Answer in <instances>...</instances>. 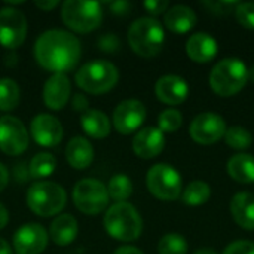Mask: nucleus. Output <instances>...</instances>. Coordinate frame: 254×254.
I'll list each match as a JSON object with an SVG mask.
<instances>
[{
  "label": "nucleus",
  "instance_id": "9d476101",
  "mask_svg": "<svg viewBox=\"0 0 254 254\" xmlns=\"http://www.w3.org/2000/svg\"><path fill=\"white\" fill-rule=\"evenodd\" d=\"M27 36V18L25 15L12 7L6 6L0 9V45L7 49L19 48Z\"/></svg>",
  "mask_w": 254,
  "mask_h": 254
},
{
  "label": "nucleus",
  "instance_id": "423d86ee",
  "mask_svg": "<svg viewBox=\"0 0 254 254\" xmlns=\"http://www.w3.org/2000/svg\"><path fill=\"white\" fill-rule=\"evenodd\" d=\"M65 202L67 193L64 188L54 182H36L27 190V205L40 217L58 214L65 207Z\"/></svg>",
  "mask_w": 254,
  "mask_h": 254
},
{
  "label": "nucleus",
  "instance_id": "f257e3e1",
  "mask_svg": "<svg viewBox=\"0 0 254 254\" xmlns=\"http://www.w3.org/2000/svg\"><path fill=\"white\" fill-rule=\"evenodd\" d=\"M82 55L79 39L64 30L43 31L34 43L36 61L54 74L73 70Z\"/></svg>",
  "mask_w": 254,
  "mask_h": 254
},
{
  "label": "nucleus",
  "instance_id": "a19ab883",
  "mask_svg": "<svg viewBox=\"0 0 254 254\" xmlns=\"http://www.w3.org/2000/svg\"><path fill=\"white\" fill-rule=\"evenodd\" d=\"M9 222V213L3 204H0V229H3Z\"/></svg>",
  "mask_w": 254,
  "mask_h": 254
},
{
  "label": "nucleus",
  "instance_id": "cd10ccee",
  "mask_svg": "<svg viewBox=\"0 0 254 254\" xmlns=\"http://www.w3.org/2000/svg\"><path fill=\"white\" fill-rule=\"evenodd\" d=\"M55 167H57L55 158L51 153L42 152V153H37L31 159L28 170L33 179H45V177H49L55 171Z\"/></svg>",
  "mask_w": 254,
  "mask_h": 254
},
{
  "label": "nucleus",
  "instance_id": "f704fd0d",
  "mask_svg": "<svg viewBox=\"0 0 254 254\" xmlns=\"http://www.w3.org/2000/svg\"><path fill=\"white\" fill-rule=\"evenodd\" d=\"M144 7L152 15H161V13L167 12L168 1L167 0H147V1H144Z\"/></svg>",
  "mask_w": 254,
  "mask_h": 254
},
{
  "label": "nucleus",
  "instance_id": "393cba45",
  "mask_svg": "<svg viewBox=\"0 0 254 254\" xmlns=\"http://www.w3.org/2000/svg\"><path fill=\"white\" fill-rule=\"evenodd\" d=\"M228 174L238 183H254V156L249 153H237L228 161Z\"/></svg>",
  "mask_w": 254,
  "mask_h": 254
},
{
  "label": "nucleus",
  "instance_id": "4c0bfd02",
  "mask_svg": "<svg viewBox=\"0 0 254 254\" xmlns=\"http://www.w3.org/2000/svg\"><path fill=\"white\" fill-rule=\"evenodd\" d=\"M34 6L42 10H52L54 7L58 6V1L57 0H34Z\"/></svg>",
  "mask_w": 254,
  "mask_h": 254
},
{
  "label": "nucleus",
  "instance_id": "7ed1b4c3",
  "mask_svg": "<svg viewBox=\"0 0 254 254\" xmlns=\"http://www.w3.org/2000/svg\"><path fill=\"white\" fill-rule=\"evenodd\" d=\"M128 42L131 49L140 57H156L162 51L165 42L164 27L155 18H138L128 30Z\"/></svg>",
  "mask_w": 254,
  "mask_h": 254
},
{
  "label": "nucleus",
  "instance_id": "2eb2a0df",
  "mask_svg": "<svg viewBox=\"0 0 254 254\" xmlns=\"http://www.w3.org/2000/svg\"><path fill=\"white\" fill-rule=\"evenodd\" d=\"M31 135L34 141L43 147H55L63 138L61 122L48 113H40L31 121Z\"/></svg>",
  "mask_w": 254,
  "mask_h": 254
},
{
  "label": "nucleus",
  "instance_id": "ddd939ff",
  "mask_svg": "<svg viewBox=\"0 0 254 254\" xmlns=\"http://www.w3.org/2000/svg\"><path fill=\"white\" fill-rule=\"evenodd\" d=\"M146 119V107L138 100H124L113 112V125L118 132L128 135L137 131Z\"/></svg>",
  "mask_w": 254,
  "mask_h": 254
},
{
  "label": "nucleus",
  "instance_id": "aec40b11",
  "mask_svg": "<svg viewBox=\"0 0 254 254\" xmlns=\"http://www.w3.org/2000/svg\"><path fill=\"white\" fill-rule=\"evenodd\" d=\"M196 21H198V16L193 12V9L185 4L173 6L171 9L165 12V16H164L165 27L177 34L190 31L195 27Z\"/></svg>",
  "mask_w": 254,
  "mask_h": 254
},
{
  "label": "nucleus",
  "instance_id": "f03ea898",
  "mask_svg": "<svg viewBox=\"0 0 254 254\" xmlns=\"http://www.w3.org/2000/svg\"><path fill=\"white\" fill-rule=\"evenodd\" d=\"M103 223L112 238L124 243L138 240L143 232V220L135 207L128 202H116L109 207Z\"/></svg>",
  "mask_w": 254,
  "mask_h": 254
},
{
  "label": "nucleus",
  "instance_id": "6ab92c4d",
  "mask_svg": "<svg viewBox=\"0 0 254 254\" xmlns=\"http://www.w3.org/2000/svg\"><path fill=\"white\" fill-rule=\"evenodd\" d=\"M186 52L195 63H208L217 55V42L211 34L199 31L188 39Z\"/></svg>",
  "mask_w": 254,
  "mask_h": 254
},
{
  "label": "nucleus",
  "instance_id": "a878e982",
  "mask_svg": "<svg viewBox=\"0 0 254 254\" xmlns=\"http://www.w3.org/2000/svg\"><path fill=\"white\" fill-rule=\"evenodd\" d=\"M210 196H211L210 185L202 180H195L185 188L182 193V201L186 205L199 207V205H204L210 199Z\"/></svg>",
  "mask_w": 254,
  "mask_h": 254
},
{
  "label": "nucleus",
  "instance_id": "4468645a",
  "mask_svg": "<svg viewBox=\"0 0 254 254\" xmlns=\"http://www.w3.org/2000/svg\"><path fill=\"white\" fill-rule=\"evenodd\" d=\"M48 246V232L39 223L21 226L13 237V250L16 254H40Z\"/></svg>",
  "mask_w": 254,
  "mask_h": 254
},
{
  "label": "nucleus",
  "instance_id": "7c9ffc66",
  "mask_svg": "<svg viewBox=\"0 0 254 254\" xmlns=\"http://www.w3.org/2000/svg\"><path fill=\"white\" fill-rule=\"evenodd\" d=\"M159 254H186L188 241L180 234H167L161 238L158 244Z\"/></svg>",
  "mask_w": 254,
  "mask_h": 254
},
{
  "label": "nucleus",
  "instance_id": "37998d69",
  "mask_svg": "<svg viewBox=\"0 0 254 254\" xmlns=\"http://www.w3.org/2000/svg\"><path fill=\"white\" fill-rule=\"evenodd\" d=\"M0 254H12L10 244L6 240H3V238H0Z\"/></svg>",
  "mask_w": 254,
  "mask_h": 254
},
{
  "label": "nucleus",
  "instance_id": "f8f14e48",
  "mask_svg": "<svg viewBox=\"0 0 254 254\" xmlns=\"http://www.w3.org/2000/svg\"><path fill=\"white\" fill-rule=\"evenodd\" d=\"M226 129L228 128L225 119L220 115L211 112L198 115L189 127V132L193 141L204 146L217 143L222 137H225Z\"/></svg>",
  "mask_w": 254,
  "mask_h": 254
},
{
  "label": "nucleus",
  "instance_id": "58836bf2",
  "mask_svg": "<svg viewBox=\"0 0 254 254\" xmlns=\"http://www.w3.org/2000/svg\"><path fill=\"white\" fill-rule=\"evenodd\" d=\"M129 7H131V4L128 1H115V3H110V9H112L113 13H127Z\"/></svg>",
  "mask_w": 254,
  "mask_h": 254
},
{
  "label": "nucleus",
  "instance_id": "bb28decb",
  "mask_svg": "<svg viewBox=\"0 0 254 254\" xmlns=\"http://www.w3.org/2000/svg\"><path fill=\"white\" fill-rule=\"evenodd\" d=\"M109 198L116 202H125L132 195V182L125 174H115L107 185Z\"/></svg>",
  "mask_w": 254,
  "mask_h": 254
},
{
  "label": "nucleus",
  "instance_id": "c9c22d12",
  "mask_svg": "<svg viewBox=\"0 0 254 254\" xmlns=\"http://www.w3.org/2000/svg\"><path fill=\"white\" fill-rule=\"evenodd\" d=\"M118 46H119V40H118V37H116L115 34H104V36L100 39V48H101L103 51L112 52V51H115Z\"/></svg>",
  "mask_w": 254,
  "mask_h": 254
},
{
  "label": "nucleus",
  "instance_id": "c85d7f7f",
  "mask_svg": "<svg viewBox=\"0 0 254 254\" xmlns=\"http://www.w3.org/2000/svg\"><path fill=\"white\" fill-rule=\"evenodd\" d=\"M19 103V86L13 79H0V110H13Z\"/></svg>",
  "mask_w": 254,
  "mask_h": 254
},
{
  "label": "nucleus",
  "instance_id": "4be33fe9",
  "mask_svg": "<svg viewBox=\"0 0 254 254\" xmlns=\"http://www.w3.org/2000/svg\"><path fill=\"white\" fill-rule=\"evenodd\" d=\"M67 162L76 170L88 168L94 161V147L83 137H74L68 141L65 149Z\"/></svg>",
  "mask_w": 254,
  "mask_h": 254
},
{
  "label": "nucleus",
  "instance_id": "0eeeda50",
  "mask_svg": "<svg viewBox=\"0 0 254 254\" xmlns=\"http://www.w3.org/2000/svg\"><path fill=\"white\" fill-rule=\"evenodd\" d=\"M61 18L68 28L77 33H89L100 27L103 9L98 1L67 0L63 3Z\"/></svg>",
  "mask_w": 254,
  "mask_h": 254
},
{
  "label": "nucleus",
  "instance_id": "b1692460",
  "mask_svg": "<svg viewBox=\"0 0 254 254\" xmlns=\"http://www.w3.org/2000/svg\"><path fill=\"white\" fill-rule=\"evenodd\" d=\"M80 127L92 138H106L110 134V121L109 118L95 109H88L80 116Z\"/></svg>",
  "mask_w": 254,
  "mask_h": 254
},
{
  "label": "nucleus",
  "instance_id": "6e6552de",
  "mask_svg": "<svg viewBox=\"0 0 254 254\" xmlns=\"http://www.w3.org/2000/svg\"><path fill=\"white\" fill-rule=\"evenodd\" d=\"M149 192L161 201H174L182 195V177L179 171L168 164H156L147 171L146 177Z\"/></svg>",
  "mask_w": 254,
  "mask_h": 254
},
{
  "label": "nucleus",
  "instance_id": "2f4dec72",
  "mask_svg": "<svg viewBox=\"0 0 254 254\" xmlns=\"http://www.w3.org/2000/svg\"><path fill=\"white\" fill-rule=\"evenodd\" d=\"M182 113L176 109H165L158 118V128L162 132H174L182 127Z\"/></svg>",
  "mask_w": 254,
  "mask_h": 254
},
{
  "label": "nucleus",
  "instance_id": "5701e85b",
  "mask_svg": "<svg viewBox=\"0 0 254 254\" xmlns=\"http://www.w3.org/2000/svg\"><path fill=\"white\" fill-rule=\"evenodd\" d=\"M77 222L71 214H60L49 228V237L57 246H68L77 237Z\"/></svg>",
  "mask_w": 254,
  "mask_h": 254
},
{
  "label": "nucleus",
  "instance_id": "473e14b6",
  "mask_svg": "<svg viewBox=\"0 0 254 254\" xmlns=\"http://www.w3.org/2000/svg\"><path fill=\"white\" fill-rule=\"evenodd\" d=\"M235 16L243 27L254 30V3H238L235 7Z\"/></svg>",
  "mask_w": 254,
  "mask_h": 254
},
{
  "label": "nucleus",
  "instance_id": "20e7f679",
  "mask_svg": "<svg viewBox=\"0 0 254 254\" xmlns=\"http://www.w3.org/2000/svg\"><path fill=\"white\" fill-rule=\"evenodd\" d=\"M249 80V68L240 58L220 60L210 73L211 89L220 97L238 94Z\"/></svg>",
  "mask_w": 254,
  "mask_h": 254
},
{
  "label": "nucleus",
  "instance_id": "ea45409f",
  "mask_svg": "<svg viewBox=\"0 0 254 254\" xmlns=\"http://www.w3.org/2000/svg\"><path fill=\"white\" fill-rule=\"evenodd\" d=\"M7 182H9V171H7V168L0 162V192L7 186Z\"/></svg>",
  "mask_w": 254,
  "mask_h": 254
},
{
  "label": "nucleus",
  "instance_id": "412c9836",
  "mask_svg": "<svg viewBox=\"0 0 254 254\" xmlns=\"http://www.w3.org/2000/svg\"><path fill=\"white\" fill-rule=\"evenodd\" d=\"M231 214L238 226L254 231V195L240 192L231 199Z\"/></svg>",
  "mask_w": 254,
  "mask_h": 254
},
{
  "label": "nucleus",
  "instance_id": "39448f33",
  "mask_svg": "<svg viewBox=\"0 0 254 254\" xmlns=\"http://www.w3.org/2000/svg\"><path fill=\"white\" fill-rule=\"evenodd\" d=\"M119 79V71L115 64L106 60H94L83 64L76 73V83L80 89L89 94H104L110 91Z\"/></svg>",
  "mask_w": 254,
  "mask_h": 254
},
{
  "label": "nucleus",
  "instance_id": "9b49d317",
  "mask_svg": "<svg viewBox=\"0 0 254 254\" xmlns=\"http://www.w3.org/2000/svg\"><path fill=\"white\" fill-rule=\"evenodd\" d=\"M28 147L25 125L15 116L0 118V150L9 156L21 155Z\"/></svg>",
  "mask_w": 254,
  "mask_h": 254
},
{
  "label": "nucleus",
  "instance_id": "f3484780",
  "mask_svg": "<svg viewBox=\"0 0 254 254\" xmlns=\"http://www.w3.org/2000/svg\"><path fill=\"white\" fill-rule=\"evenodd\" d=\"M155 94L159 101L170 106H177L188 98L189 86L183 77L177 74H167L158 79L155 85Z\"/></svg>",
  "mask_w": 254,
  "mask_h": 254
},
{
  "label": "nucleus",
  "instance_id": "a211bd4d",
  "mask_svg": "<svg viewBox=\"0 0 254 254\" xmlns=\"http://www.w3.org/2000/svg\"><path fill=\"white\" fill-rule=\"evenodd\" d=\"M71 83L67 74H52L43 86V101L52 110H61L70 100Z\"/></svg>",
  "mask_w": 254,
  "mask_h": 254
},
{
  "label": "nucleus",
  "instance_id": "c756f323",
  "mask_svg": "<svg viewBox=\"0 0 254 254\" xmlns=\"http://www.w3.org/2000/svg\"><path fill=\"white\" fill-rule=\"evenodd\" d=\"M225 141L235 150H246L252 146L253 137L244 127H231L225 132Z\"/></svg>",
  "mask_w": 254,
  "mask_h": 254
},
{
  "label": "nucleus",
  "instance_id": "dca6fc26",
  "mask_svg": "<svg viewBox=\"0 0 254 254\" xmlns=\"http://www.w3.org/2000/svg\"><path fill=\"white\" fill-rule=\"evenodd\" d=\"M165 147V135L159 128L147 127L140 129L132 140V150L138 158L152 159Z\"/></svg>",
  "mask_w": 254,
  "mask_h": 254
},
{
  "label": "nucleus",
  "instance_id": "79ce46f5",
  "mask_svg": "<svg viewBox=\"0 0 254 254\" xmlns=\"http://www.w3.org/2000/svg\"><path fill=\"white\" fill-rule=\"evenodd\" d=\"M115 254H143L141 250H138L137 247H131V246H125V247H121L118 249Z\"/></svg>",
  "mask_w": 254,
  "mask_h": 254
},
{
  "label": "nucleus",
  "instance_id": "e433bc0d",
  "mask_svg": "<svg viewBox=\"0 0 254 254\" xmlns=\"http://www.w3.org/2000/svg\"><path fill=\"white\" fill-rule=\"evenodd\" d=\"M71 104H73V109L77 110V112H86L89 109V101L85 95L82 94H76L71 100Z\"/></svg>",
  "mask_w": 254,
  "mask_h": 254
},
{
  "label": "nucleus",
  "instance_id": "a18cd8bd",
  "mask_svg": "<svg viewBox=\"0 0 254 254\" xmlns=\"http://www.w3.org/2000/svg\"><path fill=\"white\" fill-rule=\"evenodd\" d=\"M249 79H250V80H253V82H254V64L252 65V68L249 70Z\"/></svg>",
  "mask_w": 254,
  "mask_h": 254
},
{
  "label": "nucleus",
  "instance_id": "1a4fd4ad",
  "mask_svg": "<svg viewBox=\"0 0 254 254\" xmlns=\"http://www.w3.org/2000/svg\"><path fill=\"white\" fill-rule=\"evenodd\" d=\"M73 201L79 211L94 216L107 208L109 193L107 188L95 179H83L76 183L73 189Z\"/></svg>",
  "mask_w": 254,
  "mask_h": 254
},
{
  "label": "nucleus",
  "instance_id": "72a5a7b5",
  "mask_svg": "<svg viewBox=\"0 0 254 254\" xmlns=\"http://www.w3.org/2000/svg\"><path fill=\"white\" fill-rule=\"evenodd\" d=\"M223 254H254V243L235 241L223 250Z\"/></svg>",
  "mask_w": 254,
  "mask_h": 254
},
{
  "label": "nucleus",
  "instance_id": "c03bdc74",
  "mask_svg": "<svg viewBox=\"0 0 254 254\" xmlns=\"http://www.w3.org/2000/svg\"><path fill=\"white\" fill-rule=\"evenodd\" d=\"M193 254H217L213 249H199V250H196Z\"/></svg>",
  "mask_w": 254,
  "mask_h": 254
}]
</instances>
